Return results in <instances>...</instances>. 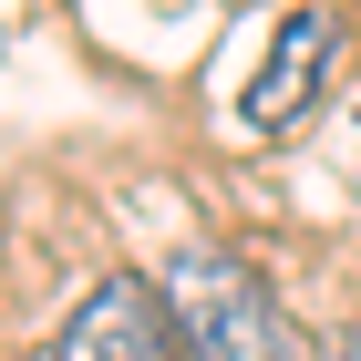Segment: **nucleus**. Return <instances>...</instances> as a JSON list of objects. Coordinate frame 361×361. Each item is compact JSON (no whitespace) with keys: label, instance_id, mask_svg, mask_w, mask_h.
Wrapping results in <instances>:
<instances>
[{"label":"nucleus","instance_id":"nucleus-1","mask_svg":"<svg viewBox=\"0 0 361 361\" xmlns=\"http://www.w3.org/2000/svg\"><path fill=\"white\" fill-rule=\"evenodd\" d=\"M155 289H166V320H176V341L196 361H310L300 320L269 300V279L238 248H217V238H186Z\"/></svg>","mask_w":361,"mask_h":361},{"label":"nucleus","instance_id":"nucleus-2","mask_svg":"<svg viewBox=\"0 0 361 361\" xmlns=\"http://www.w3.org/2000/svg\"><path fill=\"white\" fill-rule=\"evenodd\" d=\"M52 361H176V320H166V289H145V279L114 269L73 320H62Z\"/></svg>","mask_w":361,"mask_h":361},{"label":"nucleus","instance_id":"nucleus-3","mask_svg":"<svg viewBox=\"0 0 361 361\" xmlns=\"http://www.w3.org/2000/svg\"><path fill=\"white\" fill-rule=\"evenodd\" d=\"M320 62H331V11H289L279 42H269V62H258V83H248V124H258V135H279V124L310 114Z\"/></svg>","mask_w":361,"mask_h":361},{"label":"nucleus","instance_id":"nucleus-4","mask_svg":"<svg viewBox=\"0 0 361 361\" xmlns=\"http://www.w3.org/2000/svg\"><path fill=\"white\" fill-rule=\"evenodd\" d=\"M320 361H361V320H351V331H331V341H320Z\"/></svg>","mask_w":361,"mask_h":361}]
</instances>
